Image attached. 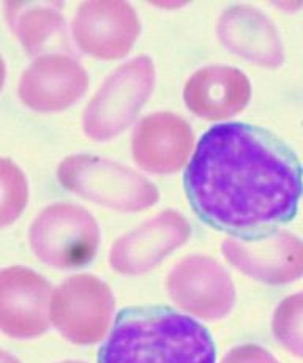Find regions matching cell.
<instances>
[{
  "instance_id": "6da1fadb",
  "label": "cell",
  "mask_w": 303,
  "mask_h": 363,
  "mask_svg": "<svg viewBox=\"0 0 303 363\" xmlns=\"http://www.w3.org/2000/svg\"><path fill=\"white\" fill-rule=\"evenodd\" d=\"M183 182L199 218L234 233L291 220L302 196L297 160L269 133L246 123L210 128Z\"/></svg>"
},
{
  "instance_id": "7a4b0ae2",
  "label": "cell",
  "mask_w": 303,
  "mask_h": 363,
  "mask_svg": "<svg viewBox=\"0 0 303 363\" xmlns=\"http://www.w3.org/2000/svg\"><path fill=\"white\" fill-rule=\"evenodd\" d=\"M98 363H215L210 333L185 314L161 306L123 310Z\"/></svg>"
},
{
  "instance_id": "3957f363",
  "label": "cell",
  "mask_w": 303,
  "mask_h": 363,
  "mask_svg": "<svg viewBox=\"0 0 303 363\" xmlns=\"http://www.w3.org/2000/svg\"><path fill=\"white\" fill-rule=\"evenodd\" d=\"M63 188L119 212H139L157 204L160 193L150 180L121 163L94 155H72L57 169Z\"/></svg>"
},
{
  "instance_id": "277c9868",
  "label": "cell",
  "mask_w": 303,
  "mask_h": 363,
  "mask_svg": "<svg viewBox=\"0 0 303 363\" xmlns=\"http://www.w3.org/2000/svg\"><path fill=\"white\" fill-rule=\"evenodd\" d=\"M155 68L145 55L119 67L87 104L84 133L94 141H109L135 121L153 92Z\"/></svg>"
},
{
  "instance_id": "5b68a950",
  "label": "cell",
  "mask_w": 303,
  "mask_h": 363,
  "mask_svg": "<svg viewBox=\"0 0 303 363\" xmlns=\"http://www.w3.org/2000/svg\"><path fill=\"white\" fill-rule=\"evenodd\" d=\"M29 239L41 262L55 269H77L95 257L100 229L86 208L54 204L35 218Z\"/></svg>"
},
{
  "instance_id": "8992f818",
  "label": "cell",
  "mask_w": 303,
  "mask_h": 363,
  "mask_svg": "<svg viewBox=\"0 0 303 363\" xmlns=\"http://www.w3.org/2000/svg\"><path fill=\"white\" fill-rule=\"evenodd\" d=\"M116 300L109 286L94 275H75L55 289L51 320L63 338L76 345H95L108 333Z\"/></svg>"
},
{
  "instance_id": "52a82bcc",
  "label": "cell",
  "mask_w": 303,
  "mask_h": 363,
  "mask_svg": "<svg viewBox=\"0 0 303 363\" xmlns=\"http://www.w3.org/2000/svg\"><path fill=\"white\" fill-rule=\"evenodd\" d=\"M221 251L232 267L260 283L289 284L303 277V240L292 233L229 237Z\"/></svg>"
},
{
  "instance_id": "ba28073f",
  "label": "cell",
  "mask_w": 303,
  "mask_h": 363,
  "mask_svg": "<svg viewBox=\"0 0 303 363\" xmlns=\"http://www.w3.org/2000/svg\"><path fill=\"white\" fill-rule=\"evenodd\" d=\"M172 302L188 314L216 320L228 316L236 302V288L220 264L206 256H189L167 277Z\"/></svg>"
},
{
  "instance_id": "9c48e42d",
  "label": "cell",
  "mask_w": 303,
  "mask_h": 363,
  "mask_svg": "<svg viewBox=\"0 0 303 363\" xmlns=\"http://www.w3.org/2000/svg\"><path fill=\"white\" fill-rule=\"evenodd\" d=\"M51 289L31 269L0 270V330L18 340L43 335L51 320Z\"/></svg>"
},
{
  "instance_id": "30bf717a",
  "label": "cell",
  "mask_w": 303,
  "mask_h": 363,
  "mask_svg": "<svg viewBox=\"0 0 303 363\" xmlns=\"http://www.w3.org/2000/svg\"><path fill=\"white\" fill-rule=\"evenodd\" d=\"M136 11L126 2H84L73 21V35L81 51L94 57L114 60L128 54L139 37Z\"/></svg>"
},
{
  "instance_id": "8fae6325",
  "label": "cell",
  "mask_w": 303,
  "mask_h": 363,
  "mask_svg": "<svg viewBox=\"0 0 303 363\" xmlns=\"http://www.w3.org/2000/svg\"><path fill=\"white\" fill-rule=\"evenodd\" d=\"M192 235V226L179 212L166 211L121 237L111 248L109 264L119 274H145L180 248Z\"/></svg>"
},
{
  "instance_id": "7c38bea8",
  "label": "cell",
  "mask_w": 303,
  "mask_h": 363,
  "mask_svg": "<svg viewBox=\"0 0 303 363\" xmlns=\"http://www.w3.org/2000/svg\"><path fill=\"white\" fill-rule=\"evenodd\" d=\"M87 87L86 69L75 59L48 54L26 69L18 94L27 108L38 113H57L79 100Z\"/></svg>"
},
{
  "instance_id": "4fadbf2b",
  "label": "cell",
  "mask_w": 303,
  "mask_h": 363,
  "mask_svg": "<svg viewBox=\"0 0 303 363\" xmlns=\"http://www.w3.org/2000/svg\"><path fill=\"white\" fill-rule=\"evenodd\" d=\"M193 131L182 117L157 113L144 117L133 133V158L144 171L174 174L188 162Z\"/></svg>"
},
{
  "instance_id": "5bb4252c",
  "label": "cell",
  "mask_w": 303,
  "mask_h": 363,
  "mask_svg": "<svg viewBox=\"0 0 303 363\" xmlns=\"http://www.w3.org/2000/svg\"><path fill=\"white\" fill-rule=\"evenodd\" d=\"M251 84L241 69L214 65L197 69L183 89V100L192 113L206 121H223L246 108Z\"/></svg>"
},
{
  "instance_id": "9a60e30c",
  "label": "cell",
  "mask_w": 303,
  "mask_h": 363,
  "mask_svg": "<svg viewBox=\"0 0 303 363\" xmlns=\"http://www.w3.org/2000/svg\"><path fill=\"white\" fill-rule=\"evenodd\" d=\"M216 33L231 52L265 68H277L285 62L283 43L272 21L259 10L237 5L218 21Z\"/></svg>"
},
{
  "instance_id": "2e32d148",
  "label": "cell",
  "mask_w": 303,
  "mask_h": 363,
  "mask_svg": "<svg viewBox=\"0 0 303 363\" xmlns=\"http://www.w3.org/2000/svg\"><path fill=\"white\" fill-rule=\"evenodd\" d=\"M60 2H9L5 16L24 50L37 55L49 50L70 52Z\"/></svg>"
},
{
  "instance_id": "e0dca14e",
  "label": "cell",
  "mask_w": 303,
  "mask_h": 363,
  "mask_svg": "<svg viewBox=\"0 0 303 363\" xmlns=\"http://www.w3.org/2000/svg\"><path fill=\"white\" fill-rule=\"evenodd\" d=\"M272 332L278 343L303 359V292L286 297L272 318Z\"/></svg>"
},
{
  "instance_id": "ac0fdd59",
  "label": "cell",
  "mask_w": 303,
  "mask_h": 363,
  "mask_svg": "<svg viewBox=\"0 0 303 363\" xmlns=\"http://www.w3.org/2000/svg\"><path fill=\"white\" fill-rule=\"evenodd\" d=\"M29 186L23 171L9 158H0V228L15 223L27 206Z\"/></svg>"
},
{
  "instance_id": "d6986e66",
  "label": "cell",
  "mask_w": 303,
  "mask_h": 363,
  "mask_svg": "<svg viewBox=\"0 0 303 363\" xmlns=\"http://www.w3.org/2000/svg\"><path fill=\"white\" fill-rule=\"evenodd\" d=\"M221 363H280L267 349L258 345H243L231 349Z\"/></svg>"
},
{
  "instance_id": "ffe728a7",
  "label": "cell",
  "mask_w": 303,
  "mask_h": 363,
  "mask_svg": "<svg viewBox=\"0 0 303 363\" xmlns=\"http://www.w3.org/2000/svg\"><path fill=\"white\" fill-rule=\"evenodd\" d=\"M0 363H21V362L15 357V355H11L0 349Z\"/></svg>"
},
{
  "instance_id": "44dd1931",
  "label": "cell",
  "mask_w": 303,
  "mask_h": 363,
  "mask_svg": "<svg viewBox=\"0 0 303 363\" xmlns=\"http://www.w3.org/2000/svg\"><path fill=\"white\" fill-rule=\"evenodd\" d=\"M4 81H5V65H4L2 57H0V90H2Z\"/></svg>"
},
{
  "instance_id": "7402d4cb",
  "label": "cell",
  "mask_w": 303,
  "mask_h": 363,
  "mask_svg": "<svg viewBox=\"0 0 303 363\" xmlns=\"http://www.w3.org/2000/svg\"><path fill=\"white\" fill-rule=\"evenodd\" d=\"M62 363H84V362H62Z\"/></svg>"
}]
</instances>
